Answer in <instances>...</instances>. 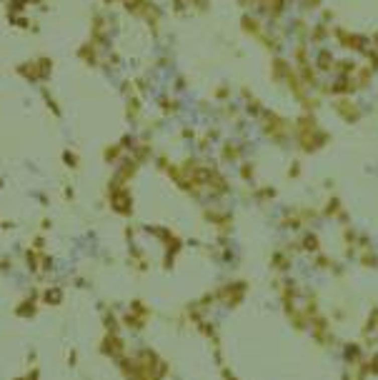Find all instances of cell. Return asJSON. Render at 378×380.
Here are the masks:
<instances>
[{"mask_svg": "<svg viewBox=\"0 0 378 380\" xmlns=\"http://www.w3.org/2000/svg\"><path fill=\"white\" fill-rule=\"evenodd\" d=\"M308 330L313 333V340L321 345V348H331L336 343V335H333V325H331V318L328 315H313L311 318V325Z\"/></svg>", "mask_w": 378, "mask_h": 380, "instance_id": "obj_1", "label": "cell"}, {"mask_svg": "<svg viewBox=\"0 0 378 380\" xmlns=\"http://www.w3.org/2000/svg\"><path fill=\"white\" fill-rule=\"evenodd\" d=\"M363 350H366V348L361 345V340H348V343H343V348H341V358H343L346 365H356L358 360L366 358Z\"/></svg>", "mask_w": 378, "mask_h": 380, "instance_id": "obj_2", "label": "cell"}, {"mask_svg": "<svg viewBox=\"0 0 378 380\" xmlns=\"http://www.w3.org/2000/svg\"><path fill=\"white\" fill-rule=\"evenodd\" d=\"M368 360V373L373 375V378H378V353H373L371 358H366Z\"/></svg>", "mask_w": 378, "mask_h": 380, "instance_id": "obj_11", "label": "cell"}, {"mask_svg": "<svg viewBox=\"0 0 378 380\" xmlns=\"http://www.w3.org/2000/svg\"><path fill=\"white\" fill-rule=\"evenodd\" d=\"M273 265H276V268H281V273H286L291 263H288V258H286L283 253H276V258H273Z\"/></svg>", "mask_w": 378, "mask_h": 380, "instance_id": "obj_10", "label": "cell"}, {"mask_svg": "<svg viewBox=\"0 0 378 380\" xmlns=\"http://www.w3.org/2000/svg\"><path fill=\"white\" fill-rule=\"evenodd\" d=\"M333 318H336V320H346V313H343V308H336Z\"/></svg>", "mask_w": 378, "mask_h": 380, "instance_id": "obj_13", "label": "cell"}, {"mask_svg": "<svg viewBox=\"0 0 378 380\" xmlns=\"http://www.w3.org/2000/svg\"><path fill=\"white\" fill-rule=\"evenodd\" d=\"M333 108H336V113H338L343 120H348V123H356V120L361 118V110H358L353 103H348V100H336Z\"/></svg>", "mask_w": 378, "mask_h": 380, "instance_id": "obj_3", "label": "cell"}, {"mask_svg": "<svg viewBox=\"0 0 378 380\" xmlns=\"http://www.w3.org/2000/svg\"><path fill=\"white\" fill-rule=\"evenodd\" d=\"M356 260H358V265L366 268V270H378V253L373 245L358 250V253H356Z\"/></svg>", "mask_w": 378, "mask_h": 380, "instance_id": "obj_4", "label": "cell"}, {"mask_svg": "<svg viewBox=\"0 0 378 380\" xmlns=\"http://www.w3.org/2000/svg\"><path fill=\"white\" fill-rule=\"evenodd\" d=\"M313 265H316L318 270H331V265H333V258H331V255H326V253L321 250V253H316V260H313Z\"/></svg>", "mask_w": 378, "mask_h": 380, "instance_id": "obj_8", "label": "cell"}, {"mask_svg": "<svg viewBox=\"0 0 378 380\" xmlns=\"http://www.w3.org/2000/svg\"><path fill=\"white\" fill-rule=\"evenodd\" d=\"M298 173H301V165H298V163H293V165H291V175H293V178H296V175H298Z\"/></svg>", "mask_w": 378, "mask_h": 380, "instance_id": "obj_14", "label": "cell"}, {"mask_svg": "<svg viewBox=\"0 0 378 380\" xmlns=\"http://www.w3.org/2000/svg\"><path fill=\"white\" fill-rule=\"evenodd\" d=\"M313 30H316V33H313V38H316V40H323V38L328 35V30H326V25H316Z\"/></svg>", "mask_w": 378, "mask_h": 380, "instance_id": "obj_12", "label": "cell"}, {"mask_svg": "<svg viewBox=\"0 0 378 380\" xmlns=\"http://www.w3.org/2000/svg\"><path fill=\"white\" fill-rule=\"evenodd\" d=\"M298 248H301V250H306V253H311V255H316V253H321V238H318L313 230H308V233H303V235H301Z\"/></svg>", "mask_w": 378, "mask_h": 380, "instance_id": "obj_5", "label": "cell"}, {"mask_svg": "<svg viewBox=\"0 0 378 380\" xmlns=\"http://www.w3.org/2000/svg\"><path fill=\"white\" fill-rule=\"evenodd\" d=\"M341 210H343L341 198H338V195H331V198H328V203H326V205H323V210H321V218H336Z\"/></svg>", "mask_w": 378, "mask_h": 380, "instance_id": "obj_7", "label": "cell"}, {"mask_svg": "<svg viewBox=\"0 0 378 380\" xmlns=\"http://www.w3.org/2000/svg\"><path fill=\"white\" fill-rule=\"evenodd\" d=\"M318 68H321L323 73L333 68V55H331L328 50H321V55H318Z\"/></svg>", "mask_w": 378, "mask_h": 380, "instance_id": "obj_9", "label": "cell"}, {"mask_svg": "<svg viewBox=\"0 0 378 380\" xmlns=\"http://www.w3.org/2000/svg\"><path fill=\"white\" fill-rule=\"evenodd\" d=\"M368 335H378V305L371 308V313L363 323V330H361V338H368Z\"/></svg>", "mask_w": 378, "mask_h": 380, "instance_id": "obj_6", "label": "cell"}, {"mask_svg": "<svg viewBox=\"0 0 378 380\" xmlns=\"http://www.w3.org/2000/svg\"><path fill=\"white\" fill-rule=\"evenodd\" d=\"M341 380H356V378H353V370H343V375H341Z\"/></svg>", "mask_w": 378, "mask_h": 380, "instance_id": "obj_15", "label": "cell"}]
</instances>
